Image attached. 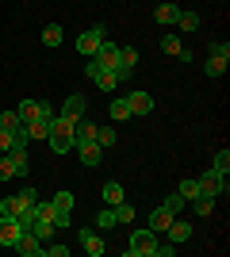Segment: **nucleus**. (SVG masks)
Returning a JSON list of instances; mask_svg holds the SVG:
<instances>
[{"label": "nucleus", "instance_id": "obj_14", "mask_svg": "<svg viewBox=\"0 0 230 257\" xmlns=\"http://www.w3.org/2000/svg\"><path fill=\"white\" fill-rule=\"evenodd\" d=\"M169 223H173V211H169L165 204H157L153 215H150V230H153V234H165V226H169Z\"/></svg>", "mask_w": 230, "mask_h": 257}, {"label": "nucleus", "instance_id": "obj_33", "mask_svg": "<svg viewBox=\"0 0 230 257\" xmlns=\"http://www.w3.org/2000/svg\"><path fill=\"white\" fill-rule=\"evenodd\" d=\"M16 196H20V204H23V207H35V204H39V192H35V184H23Z\"/></svg>", "mask_w": 230, "mask_h": 257}, {"label": "nucleus", "instance_id": "obj_6", "mask_svg": "<svg viewBox=\"0 0 230 257\" xmlns=\"http://www.w3.org/2000/svg\"><path fill=\"white\" fill-rule=\"evenodd\" d=\"M12 249H16V253H20V257H43L46 242H39V238H35L31 230H23V234L16 238V246H12Z\"/></svg>", "mask_w": 230, "mask_h": 257}, {"label": "nucleus", "instance_id": "obj_24", "mask_svg": "<svg viewBox=\"0 0 230 257\" xmlns=\"http://www.w3.org/2000/svg\"><path fill=\"white\" fill-rule=\"evenodd\" d=\"M119 200H127V196H123V184H119V181L104 184V204H108V207H115Z\"/></svg>", "mask_w": 230, "mask_h": 257}, {"label": "nucleus", "instance_id": "obj_28", "mask_svg": "<svg viewBox=\"0 0 230 257\" xmlns=\"http://www.w3.org/2000/svg\"><path fill=\"white\" fill-rule=\"evenodd\" d=\"M188 204H192L196 215H211L215 211V196H196V200H188Z\"/></svg>", "mask_w": 230, "mask_h": 257}, {"label": "nucleus", "instance_id": "obj_7", "mask_svg": "<svg viewBox=\"0 0 230 257\" xmlns=\"http://www.w3.org/2000/svg\"><path fill=\"white\" fill-rule=\"evenodd\" d=\"M73 150H77V158H81V165H88V169L104 161V146H100V142H77Z\"/></svg>", "mask_w": 230, "mask_h": 257}, {"label": "nucleus", "instance_id": "obj_1", "mask_svg": "<svg viewBox=\"0 0 230 257\" xmlns=\"http://www.w3.org/2000/svg\"><path fill=\"white\" fill-rule=\"evenodd\" d=\"M46 142L54 154H69L77 142V119H66V115H54L50 119V131H46Z\"/></svg>", "mask_w": 230, "mask_h": 257}, {"label": "nucleus", "instance_id": "obj_38", "mask_svg": "<svg viewBox=\"0 0 230 257\" xmlns=\"http://www.w3.org/2000/svg\"><path fill=\"white\" fill-rule=\"evenodd\" d=\"M173 253H176L173 242H161V238H157V249H153V257H173Z\"/></svg>", "mask_w": 230, "mask_h": 257}, {"label": "nucleus", "instance_id": "obj_36", "mask_svg": "<svg viewBox=\"0 0 230 257\" xmlns=\"http://www.w3.org/2000/svg\"><path fill=\"white\" fill-rule=\"evenodd\" d=\"M176 192L184 196V204H188V200H196V196H199V184L188 177V181H180V188H176Z\"/></svg>", "mask_w": 230, "mask_h": 257}, {"label": "nucleus", "instance_id": "obj_40", "mask_svg": "<svg viewBox=\"0 0 230 257\" xmlns=\"http://www.w3.org/2000/svg\"><path fill=\"white\" fill-rule=\"evenodd\" d=\"M43 257H69V246H46Z\"/></svg>", "mask_w": 230, "mask_h": 257}, {"label": "nucleus", "instance_id": "obj_29", "mask_svg": "<svg viewBox=\"0 0 230 257\" xmlns=\"http://www.w3.org/2000/svg\"><path fill=\"white\" fill-rule=\"evenodd\" d=\"M211 173H219V177H226V173H230V150H219V154H215Z\"/></svg>", "mask_w": 230, "mask_h": 257}, {"label": "nucleus", "instance_id": "obj_5", "mask_svg": "<svg viewBox=\"0 0 230 257\" xmlns=\"http://www.w3.org/2000/svg\"><path fill=\"white\" fill-rule=\"evenodd\" d=\"M199 196H215V200H219V196H226V177H219V173H203V177H199Z\"/></svg>", "mask_w": 230, "mask_h": 257}, {"label": "nucleus", "instance_id": "obj_39", "mask_svg": "<svg viewBox=\"0 0 230 257\" xmlns=\"http://www.w3.org/2000/svg\"><path fill=\"white\" fill-rule=\"evenodd\" d=\"M211 58H230V46L215 39V43H211Z\"/></svg>", "mask_w": 230, "mask_h": 257}, {"label": "nucleus", "instance_id": "obj_19", "mask_svg": "<svg viewBox=\"0 0 230 257\" xmlns=\"http://www.w3.org/2000/svg\"><path fill=\"white\" fill-rule=\"evenodd\" d=\"M27 230H31V234L39 238V242H50V238H54V223H50V219H35V223L27 226Z\"/></svg>", "mask_w": 230, "mask_h": 257}, {"label": "nucleus", "instance_id": "obj_25", "mask_svg": "<svg viewBox=\"0 0 230 257\" xmlns=\"http://www.w3.org/2000/svg\"><path fill=\"white\" fill-rule=\"evenodd\" d=\"M111 211H115V223H131L134 215H138V211H134V204H131V200H119V204L111 207Z\"/></svg>", "mask_w": 230, "mask_h": 257}, {"label": "nucleus", "instance_id": "obj_16", "mask_svg": "<svg viewBox=\"0 0 230 257\" xmlns=\"http://www.w3.org/2000/svg\"><path fill=\"white\" fill-rule=\"evenodd\" d=\"M176 16H180V8H176V4H169V0H165V4H157V12H153V20L161 23V27H173Z\"/></svg>", "mask_w": 230, "mask_h": 257}, {"label": "nucleus", "instance_id": "obj_11", "mask_svg": "<svg viewBox=\"0 0 230 257\" xmlns=\"http://www.w3.org/2000/svg\"><path fill=\"white\" fill-rule=\"evenodd\" d=\"M92 58H96L104 69H119V46L115 43H100V50L92 54Z\"/></svg>", "mask_w": 230, "mask_h": 257}, {"label": "nucleus", "instance_id": "obj_37", "mask_svg": "<svg viewBox=\"0 0 230 257\" xmlns=\"http://www.w3.org/2000/svg\"><path fill=\"white\" fill-rule=\"evenodd\" d=\"M0 181H16V165L8 154H0Z\"/></svg>", "mask_w": 230, "mask_h": 257}, {"label": "nucleus", "instance_id": "obj_18", "mask_svg": "<svg viewBox=\"0 0 230 257\" xmlns=\"http://www.w3.org/2000/svg\"><path fill=\"white\" fill-rule=\"evenodd\" d=\"M92 81H96V85H100V92H115V88L123 85V81H119V77H115V73H111V69H100V73L92 77Z\"/></svg>", "mask_w": 230, "mask_h": 257}, {"label": "nucleus", "instance_id": "obj_12", "mask_svg": "<svg viewBox=\"0 0 230 257\" xmlns=\"http://www.w3.org/2000/svg\"><path fill=\"white\" fill-rule=\"evenodd\" d=\"M127 104H131V115H150V111H153V96H150V92H131Z\"/></svg>", "mask_w": 230, "mask_h": 257}, {"label": "nucleus", "instance_id": "obj_22", "mask_svg": "<svg viewBox=\"0 0 230 257\" xmlns=\"http://www.w3.org/2000/svg\"><path fill=\"white\" fill-rule=\"evenodd\" d=\"M62 39H66V35H62V27H58V23H46V27H43V46H50V50H54V46H62Z\"/></svg>", "mask_w": 230, "mask_h": 257}, {"label": "nucleus", "instance_id": "obj_13", "mask_svg": "<svg viewBox=\"0 0 230 257\" xmlns=\"http://www.w3.org/2000/svg\"><path fill=\"white\" fill-rule=\"evenodd\" d=\"M8 158H12V165H16V177H27V173H31V158H27V146H12Z\"/></svg>", "mask_w": 230, "mask_h": 257}, {"label": "nucleus", "instance_id": "obj_21", "mask_svg": "<svg viewBox=\"0 0 230 257\" xmlns=\"http://www.w3.org/2000/svg\"><path fill=\"white\" fill-rule=\"evenodd\" d=\"M96 127L100 123H88V119H77V142H96ZM73 142V146H77Z\"/></svg>", "mask_w": 230, "mask_h": 257}, {"label": "nucleus", "instance_id": "obj_34", "mask_svg": "<svg viewBox=\"0 0 230 257\" xmlns=\"http://www.w3.org/2000/svg\"><path fill=\"white\" fill-rule=\"evenodd\" d=\"M50 204L58 207V211H66V215H73V192H58Z\"/></svg>", "mask_w": 230, "mask_h": 257}, {"label": "nucleus", "instance_id": "obj_27", "mask_svg": "<svg viewBox=\"0 0 230 257\" xmlns=\"http://www.w3.org/2000/svg\"><path fill=\"white\" fill-rule=\"evenodd\" d=\"M203 73H207V77H215V81H219V77L226 73V58H207V62H203Z\"/></svg>", "mask_w": 230, "mask_h": 257}, {"label": "nucleus", "instance_id": "obj_30", "mask_svg": "<svg viewBox=\"0 0 230 257\" xmlns=\"http://www.w3.org/2000/svg\"><path fill=\"white\" fill-rule=\"evenodd\" d=\"M39 104H43V100H23V104L16 107V111H20V119H23V123H31V119L39 115Z\"/></svg>", "mask_w": 230, "mask_h": 257}, {"label": "nucleus", "instance_id": "obj_4", "mask_svg": "<svg viewBox=\"0 0 230 257\" xmlns=\"http://www.w3.org/2000/svg\"><path fill=\"white\" fill-rule=\"evenodd\" d=\"M77 242L85 246L88 257H104V238L96 234V226H81V230H77Z\"/></svg>", "mask_w": 230, "mask_h": 257}, {"label": "nucleus", "instance_id": "obj_3", "mask_svg": "<svg viewBox=\"0 0 230 257\" xmlns=\"http://www.w3.org/2000/svg\"><path fill=\"white\" fill-rule=\"evenodd\" d=\"M100 43H108V27H104V23L88 27V31L77 39V54H81V58H92V54L100 50Z\"/></svg>", "mask_w": 230, "mask_h": 257}, {"label": "nucleus", "instance_id": "obj_15", "mask_svg": "<svg viewBox=\"0 0 230 257\" xmlns=\"http://www.w3.org/2000/svg\"><path fill=\"white\" fill-rule=\"evenodd\" d=\"M108 119H111V123H127V119H131V104H127V96H119V100H111V104H108Z\"/></svg>", "mask_w": 230, "mask_h": 257}, {"label": "nucleus", "instance_id": "obj_20", "mask_svg": "<svg viewBox=\"0 0 230 257\" xmlns=\"http://www.w3.org/2000/svg\"><path fill=\"white\" fill-rule=\"evenodd\" d=\"M96 142L104 146V150H111V146L119 142V131L111 127V123H104V127H96Z\"/></svg>", "mask_w": 230, "mask_h": 257}, {"label": "nucleus", "instance_id": "obj_31", "mask_svg": "<svg viewBox=\"0 0 230 257\" xmlns=\"http://www.w3.org/2000/svg\"><path fill=\"white\" fill-rule=\"evenodd\" d=\"M20 211H23L20 196H4V200H0V215H12V219H16Z\"/></svg>", "mask_w": 230, "mask_h": 257}, {"label": "nucleus", "instance_id": "obj_32", "mask_svg": "<svg viewBox=\"0 0 230 257\" xmlns=\"http://www.w3.org/2000/svg\"><path fill=\"white\" fill-rule=\"evenodd\" d=\"M96 226H100V230H111V226H119V223H115V211H111V207H100V211H96Z\"/></svg>", "mask_w": 230, "mask_h": 257}, {"label": "nucleus", "instance_id": "obj_9", "mask_svg": "<svg viewBox=\"0 0 230 257\" xmlns=\"http://www.w3.org/2000/svg\"><path fill=\"white\" fill-rule=\"evenodd\" d=\"M85 111H88V100L81 96V92H69L66 104H62V115L66 119H85Z\"/></svg>", "mask_w": 230, "mask_h": 257}, {"label": "nucleus", "instance_id": "obj_23", "mask_svg": "<svg viewBox=\"0 0 230 257\" xmlns=\"http://www.w3.org/2000/svg\"><path fill=\"white\" fill-rule=\"evenodd\" d=\"M173 27H176V31H196V27H199V16H196V12H184V8H180V16H176Z\"/></svg>", "mask_w": 230, "mask_h": 257}, {"label": "nucleus", "instance_id": "obj_26", "mask_svg": "<svg viewBox=\"0 0 230 257\" xmlns=\"http://www.w3.org/2000/svg\"><path fill=\"white\" fill-rule=\"evenodd\" d=\"M0 127H4V131H12V135H16V131H23L20 111H0Z\"/></svg>", "mask_w": 230, "mask_h": 257}, {"label": "nucleus", "instance_id": "obj_35", "mask_svg": "<svg viewBox=\"0 0 230 257\" xmlns=\"http://www.w3.org/2000/svg\"><path fill=\"white\" fill-rule=\"evenodd\" d=\"M161 204L169 207V211H173V215H180V211H184V207H188V204H184V196H180V192H173V196H165Z\"/></svg>", "mask_w": 230, "mask_h": 257}, {"label": "nucleus", "instance_id": "obj_10", "mask_svg": "<svg viewBox=\"0 0 230 257\" xmlns=\"http://www.w3.org/2000/svg\"><path fill=\"white\" fill-rule=\"evenodd\" d=\"M165 234H169L173 246H184L188 238H192V223H184V219H176V215H173V223L165 226Z\"/></svg>", "mask_w": 230, "mask_h": 257}, {"label": "nucleus", "instance_id": "obj_17", "mask_svg": "<svg viewBox=\"0 0 230 257\" xmlns=\"http://www.w3.org/2000/svg\"><path fill=\"white\" fill-rule=\"evenodd\" d=\"M161 50L169 54V58H180V50H184L180 35H176V31H165V35H161Z\"/></svg>", "mask_w": 230, "mask_h": 257}, {"label": "nucleus", "instance_id": "obj_8", "mask_svg": "<svg viewBox=\"0 0 230 257\" xmlns=\"http://www.w3.org/2000/svg\"><path fill=\"white\" fill-rule=\"evenodd\" d=\"M23 234V226H20V219H12V215H0V246H16V238Z\"/></svg>", "mask_w": 230, "mask_h": 257}, {"label": "nucleus", "instance_id": "obj_2", "mask_svg": "<svg viewBox=\"0 0 230 257\" xmlns=\"http://www.w3.org/2000/svg\"><path fill=\"white\" fill-rule=\"evenodd\" d=\"M153 249H157V234L146 226V230H134V234H131L123 257H153Z\"/></svg>", "mask_w": 230, "mask_h": 257}]
</instances>
